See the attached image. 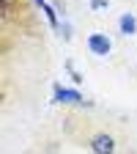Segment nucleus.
Returning a JSON list of instances; mask_svg holds the SVG:
<instances>
[{
  "instance_id": "nucleus-7",
  "label": "nucleus",
  "mask_w": 137,
  "mask_h": 154,
  "mask_svg": "<svg viewBox=\"0 0 137 154\" xmlns=\"http://www.w3.org/2000/svg\"><path fill=\"white\" fill-rule=\"evenodd\" d=\"M91 8H93V11H102V8H107V0H91Z\"/></svg>"
},
{
  "instance_id": "nucleus-3",
  "label": "nucleus",
  "mask_w": 137,
  "mask_h": 154,
  "mask_svg": "<svg viewBox=\"0 0 137 154\" xmlns=\"http://www.w3.org/2000/svg\"><path fill=\"white\" fill-rule=\"evenodd\" d=\"M88 149L93 154H115V138L107 135V132H99L88 140Z\"/></svg>"
},
{
  "instance_id": "nucleus-4",
  "label": "nucleus",
  "mask_w": 137,
  "mask_h": 154,
  "mask_svg": "<svg viewBox=\"0 0 137 154\" xmlns=\"http://www.w3.org/2000/svg\"><path fill=\"white\" fill-rule=\"evenodd\" d=\"M118 33H121V36H134V33H137V17H134V14L126 11V14L118 17Z\"/></svg>"
},
{
  "instance_id": "nucleus-5",
  "label": "nucleus",
  "mask_w": 137,
  "mask_h": 154,
  "mask_svg": "<svg viewBox=\"0 0 137 154\" xmlns=\"http://www.w3.org/2000/svg\"><path fill=\"white\" fill-rule=\"evenodd\" d=\"M36 6L44 11V17H47V22L52 25V28H58V8H52L47 0H36Z\"/></svg>"
},
{
  "instance_id": "nucleus-6",
  "label": "nucleus",
  "mask_w": 137,
  "mask_h": 154,
  "mask_svg": "<svg viewBox=\"0 0 137 154\" xmlns=\"http://www.w3.org/2000/svg\"><path fill=\"white\" fill-rule=\"evenodd\" d=\"M66 69H69V74H71V80H74V85H80V83H82V74H80V72L74 69V63H71V61H66Z\"/></svg>"
},
{
  "instance_id": "nucleus-2",
  "label": "nucleus",
  "mask_w": 137,
  "mask_h": 154,
  "mask_svg": "<svg viewBox=\"0 0 137 154\" xmlns=\"http://www.w3.org/2000/svg\"><path fill=\"white\" fill-rule=\"evenodd\" d=\"M85 44H88V52L96 55V58H107L112 52V42H110L107 33H91Z\"/></svg>"
},
{
  "instance_id": "nucleus-1",
  "label": "nucleus",
  "mask_w": 137,
  "mask_h": 154,
  "mask_svg": "<svg viewBox=\"0 0 137 154\" xmlns=\"http://www.w3.org/2000/svg\"><path fill=\"white\" fill-rule=\"evenodd\" d=\"M52 102H58V105H85V107L93 105L77 88H63L61 83H55V88H52Z\"/></svg>"
}]
</instances>
